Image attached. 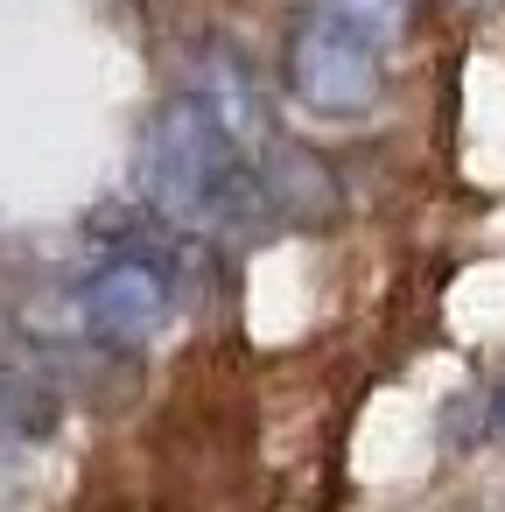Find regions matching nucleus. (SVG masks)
Listing matches in <instances>:
<instances>
[{
    "instance_id": "nucleus-3",
    "label": "nucleus",
    "mask_w": 505,
    "mask_h": 512,
    "mask_svg": "<svg viewBox=\"0 0 505 512\" xmlns=\"http://www.w3.org/2000/svg\"><path fill=\"white\" fill-rule=\"evenodd\" d=\"M176 316V267L155 253V246H134L120 239L85 281H78V323L85 337L113 344V351H134L148 337H162Z\"/></svg>"
},
{
    "instance_id": "nucleus-4",
    "label": "nucleus",
    "mask_w": 505,
    "mask_h": 512,
    "mask_svg": "<svg viewBox=\"0 0 505 512\" xmlns=\"http://www.w3.org/2000/svg\"><path fill=\"white\" fill-rule=\"evenodd\" d=\"M183 92L204 99L211 120H218L225 134H239L246 148H267V99H260V78H253V64H246L239 50L211 43V50L197 57V71H190Z\"/></svg>"
},
{
    "instance_id": "nucleus-6",
    "label": "nucleus",
    "mask_w": 505,
    "mask_h": 512,
    "mask_svg": "<svg viewBox=\"0 0 505 512\" xmlns=\"http://www.w3.org/2000/svg\"><path fill=\"white\" fill-rule=\"evenodd\" d=\"M484 414H491V435H505V386H498V393L484 400Z\"/></svg>"
},
{
    "instance_id": "nucleus-2",
    "label": "nucleus",
    "mask_w": 505,
    "mask_h": 512,
    "mask_svg": "<svg viewBox=\"0 0 505 512\" xmlns=\"http://www.w3.org/2000/svg\"><path fill=\"white\" fill-rule=\"evenodd\" d=\"M379 36H365L358 22H344L337 8H302L295 29H288V50H281V71H288V92L323 113V120H365L379 106V85H386V64H379Z\"/></svg>"
},
{
    "instance_id": "nucleus-1",
    "label": "nucleus",
    "mask_w": 505,
    "mask_h": 512,
    "mask_svg": "<svg viewBox=\"0 0 505 512\" xmlns=\"http://www.w3.org/2000/svg\"><path fill=\"white\" fill-rule=\"evenodd\" d=\"M134 169H141V197L176 232L246 239V232L274 225L267 183H260V148H246L239 134H225L211 120V106L190 99V92H176L169 106H155V120L141 127Z\"/></svg>"
},
{
    "instance_id": "nucleus-5",
    "label": "nucleus",
    "mask_w": 505,
    "mask_h": 512,
    "mask_svg": "<svg viewBox=\"0 0 505 512\" xmlns=\"http://www.w3.org/2000/svg\"><path fill=\"white\" fill-rule=\"evenodd\" d=\"M323 8H337L344 22H358V29L379 36V43H393V36L407 29V0H323Z\"/></svg>"
}]
</instances>
